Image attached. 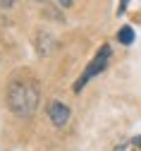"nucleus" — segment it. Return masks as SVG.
I'll use <instances>...</instances> for the list:
<instances>
[{
	"label": "nucleus",
	"instance_id": "8",
	"mask_svg": "<svg viewBox=\"0 0 141 151\" xmlns=\"http://www.w3.org/2000/svg\"><path fill=\"white\" fill-rule=\"evenodd\" d=\"M72 3V0H60V5H69Z\"/></svg>",
	"mask_w": 141,
	"mask_h": 151
},
{
	"label": "nucleus",
	"instance_id": "6",
	"mask_svg": "<svg viewBox=\"0 0 141 151\" xmlns=\"http://www.w3.org/2000/svg\"><path fill=\"white\" fill-rule=\"evenodd\" d=\"M127 3H129V0H122V5H120V7H117V12H120V14H122V12L127 10Z\"/></svg>",
	"mask_w": 141,
	"mask_h": 151
},
{
	"label": "nucleus",
	"instance_id": "4",
	"mask_svg": "<svg viewBox=\"0 0 141 151\" xmlns=\"http://www.w3.org/2000/svg\"><path fill=\"white\" fill-rule=\"evenodd\" d=\"M117 41L122 43V46H132V43H134V29H132V27H120Z\"/></svg>",
	"mask_w": 141,
	"mask_h": 151
},
{
	"label": "nucleus",
	"instance_id": "7",
	"mask_svg": "<svg viewBox=\"0 0 141 151\" xmlns=\"http://www.w3.org/2000/svg\"><path fill=\"white\" fill-rule=\"evenodd\" d=\"M132 144H134V146H141V137H136V139H132Z\"/></svg>",
	"mask_w": 141,
	"mask_h": 151
},
{
	"label": "nucleus",
	"instance_id": "1",
	"mask_svg": "<svg viewBox=\"0 0 141 151\" xmlns=\"http://www.w3.org/2000/svg\"><path fill=\"white\" fill-rule=\"evenodd\" d=\"M41 101V89L34 79H14L7 89V108L17 118H29Z\"/></svg>",
	"mask_w": 141,
	"mask_h": 151
},
{
	"label": "nucleus",
	"instance_id": "2",
	"mask_svg": "<svg viewBox=\"0 0 141 151\" xmlns=\"http://www.w3.org/2000/svg\"><path fill=\"white\" fill-rule=\"evenodd\" d=\"M110 58H112V50H110V46H103V48H100V50L96 53V58H93V60L89 63V67L84 70V74H82V77L77 79V84H74V91L79 93V91H82V89H84V86L89 84V79H93L98 72H103V70L108 67Z\"/></svg>",
	"mask_w": 141,
	"mask_h": 151
},
{
	"label": "nucleus",
	"instance_id": "3",
	"mask_svg": "<svg viewBox=\"0 0 141 151\" xmlns=\"http://www.w3.org/2000/svg\"><path fill=\"white\" fill-rule=\"evenodd\" d=\"M69 108L62 103V101H50V106H48V118H50V122L55 125V127H65L67 125V120H69Z\"/></svg>",
	"mask_w": 141,
	"mask_h": 151
},
{
	"label": "nucleus",
	"instance_id": "9",
	"mask_svg": "<svg viewBox=\"0 0 141 151\" xmlns=\"http://www.w3.org/2000/svg\"><path fill=\"white\" fill-rule=\"evenodd\" d=\"M36 3H43V0H36Z\"/></svg>",
	"mask_w": 141,
	"mask_h": 151
},
{
	"label": "nucleus",
	"instance_id": "5",
	"mask_svg": "<svg viewBox=\"0 0 141 151\" xmlns=\"http://www.w3.org/2000/svg\"><path fill=\"white\" fill-rule=\"evenodd\" d=\"M14 5H17V0H0V7H5V10L14 7Z\"/></svg>",
	"mask_w": 141,
	"mask_h": 151
}]
</instances>
